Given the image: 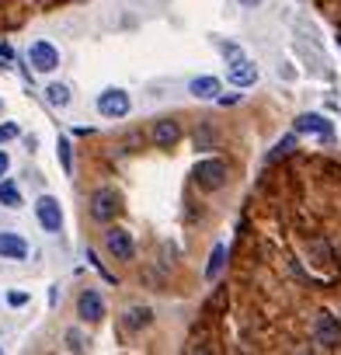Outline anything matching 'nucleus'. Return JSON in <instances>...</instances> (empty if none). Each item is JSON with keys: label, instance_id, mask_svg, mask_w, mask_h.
Here are the masks:
<instances>
[{"label": "nucleus", "instance_id": "f257e3e1", "mask_svg": "<svg viewBox=\"0 0 341 355\" xmlns=\"http://www.w3.org/2000/svg\"><path fill=\"white\" fill-rule=\"evenodd\" d=\"M192 178H195V185H199L202 192H220V189L227 185V178H230V167H227L220 157H206V160L195 164Z\"/></svg>", "mask_w": 341, "mask_h": 355}, {"label": "nucleus", "instance_id": "f03ea898", "mask_svg": "<svg viewBox=\"0 0 341 355\" xmlns=\"http://www.w3.org/2000/svg\"><path fill=\"white\" fill-rule=\"evenodd\" d=\"M313 341H317V348H324V352H334V348L341 345V320H338L331 310H320V313L313 317Z\"/></svg>", "mask_w": 341, "mask_h": 355}, {"label": "nucleus", "instance_id": "7ed1b4c3", "mask_svg": "<svg viewBox=\"0 0 341 355\" xmlns=\"http://www.w3.org/2000/svg\"><path fill=\"white\" fill-rule=\"evenodd\" d=\"M129 108H132V101L122 87H108V91L98 94V112L105 119H122V115H129Z\"/></svg>", "mask_w": 341, "mask_h": 355}, {"label": "nucleus", "instance_id": "20e7f679", "mask_svg": "<svg viewBox=\"0 0 341 355\" xmlns=\"http://www.w3.org/2000/svg\"><path fill=\"white\" fill-rule=\"evenodd\" d=\"M119 209H122V196H119L115 189H98V192L91 196V216H94V220L108 223V220H115Z\"/></svg>", "mask_w": 341, "mask_h": 355}, {"label": "nucleus", "instance_id": "39448f33", "mask_svg": "<svg viewBox=\"0 0 341 355\" xmlns=\"http://www.w3.org/2000/svg\"><path fill=\"white\" fill-rule=\"evenodd\" d=\"M28 63H32L39 73H53V70L60 67V53H56V46H53V42L39 39V42H32V46H28Z\"/></svg>", "mask_w": 341, "mask_h": 355}, {"label": "nucleus", "instance_id": "423d86ee", "mask_svg": "<svg viewBox=\"0 0 341 355\" xmlns=\"http://www.w3.org/2000/svg\"><path fill=\"white\" fill-rule=\"evenodd\" d=\"M105 248H108V254L119 258V261H129V258L136 254V248H132V234L122 230V227H112V230L105 234Z\"/></svg>", "mask_w": 341, "mask_h": 355}, {"label": "nucleus", "instance_id": "0eeeda50", "mask_svg": "<svg viewBox=\"0 0 341 355\" xmlns=\"http://www.w3.org/2000/svg\"><path fill=\"white\" fill-rule=\"evenodd\" d=\"M35 216H39V223H42L49 234H60V227H63V209H60V202H56L53 196H42V199L35 202Z\"/></svg>", "mask_w": 341, "mask_h": 355}, {"label": "nucleus", "instance_id": "6e6552de", "mask_svg": "<svg viewBox=\"0 0 341 355\" xmlns=\"http://www.w3.org/2000/svg\"><path fill=\"white\" fill-rule=\"evenodd\" d=\"M0 258H8V261H25V258H28V244H25V237L4 230V234H0Z\"/></svg>", "mask_w": 341, "mask_h": 355}, {"label": "nucleus", "instance_id": "1a4fd4ad", "mask_svg": "<svg viewBox=\"0 0 341 355\" xmlns=\"http://www.w3.org/2000/svg\"><path fill=\"white\" fill-rule=\"evenodd\" d=\"M227 77H230V84H237V87H251V84L258 80V67H254L247 56H237V60L230 63Z\"/></svg>", "mask_w": 341, "mask_h": 355}, {"label": "nucleus", "instance_id": "9d476101", "mask_svg": "<svg viewBox=\"0 0 341 355\" xmlns=\"http://www.w3.org/2000/svg\"><path fill=\"white\" fill-rule=\"evenodd\" d=\"M296 132H313V136H320V139H331V136H334V125H331L324 115L306 112V115L296 119Z\"/></svg>", "mask_w": 341, "mask_h": 355}, {"label": "nucleus", "instance_id": "9b49d317", "mask_svg": "<svg viewBox=\"0 0 341 355\" xmlns=\"http://www.w3.org/2000/svg\"><path fill=\"white\" fill-rule=\"evenodd\" d=\"M77 313H80L84 320H101V317H105V300H101V293H98V289H84L80 300H77Z\"/></svg>", "mask_w": 341, "mask_h": 355}, {"label": "nucleus", "instance_id": "f8f14e48", "mask_svg": "<svg viewBox=\"0 0 341 355\" xmlns=\"http://www.w3.org/2000/svg\"><path fill=\"white\" fill-rule=\"evenodd\" d=\"M182 139V125L175 122V119H160L157 125H153V143L160 146V150H170Z\"/></svg>", "mask_w": 341, "mask_h": 355}, {"label": "nucleus", "instance_id": "ddd939ff", "mask_svg": "<svg viewBox=\"0 0 341 355\" xmlns=\"http://www.w3.org/2000/svg\"><path fill=\"white\" fill-rule=\"evenodd\" d=\"M150 320H153V310L150 306H129L125 317H122L125 331H143V327H150Z\"/></svg>", "mask_w": 341, "mask_h": 355}, {"label": "nucleus", "instance_id": "4468645a", "mask_svg": "<svg viewBox=\"0 0 341 355\" xmlns=\"http://www.w3.org/2000/svg\"><path fill=\"white\" fill-rule=\"evenodd\" d=\"M189 91H192L195 98H216V94H220V80H216V77H195V80L189 84Z\"/></svg>", "mask_w": 341, "mask_h": 355}, {"label": "nucleus", "instance_id": "2eb2a0df", "mask_svg": "<svg viewBox=\"0 0 341 355\" xmlns=\"http://www.w3.org/2000/svg\"><path fill=\"white\" fill-rule=\"evenodd\" d=\"M223 265H227V248H223V244H216V248H213V254H209V265H206V279H209V282H216V279H220V272H223Z\"/></svg>", "mask_w": 341, "mask_h": 355}, {"label": "nucleus", "instance_id": "dca6fc26", "mask_svg": "<svg viewBox=\"0 0 341 355\" xmlns=\"http://www.w3.org/2000/svg\"><path fill=\"white\" fill-rule=\"evenodd\" d=\"M0 206H8V209L21 206V192H18L15 182H0Z\"/></svg>", "mask_w": 341, "mask_h": 355}, {"label": "nucleus", "instance_id": "f3484780", "mask_svg": "<svg viewBox=\"0 0 341 355\" xmlns=\"http://www.w3.org/2000/svg\"><path fill=\"white\" fill-rule=\"evenodd\" d=\"M46 98H49L53 108H67V105H70V87H67V84H49V87H46Z\"/></svg>", "mask_w": 341, "mask_h": 355}, {"label": "nucleus", "instance_id": "a211bd4d", "mask_svg": "<svg viewBox=\"0 0 341 355\" xmlns=\"http://www.w3.org/2000/svg\"><path fill=\"white\" fill-rule=\"evenodd\" d=\"M56 153H60L63 171H67V174H73V153H70V139H67V136H60V139H56Z\"/></svg>", "mask_w": 341, "mask_h": 355}, {"label": "nucleus", "instance_id": "6ab92c4d", "mask_svg": "<svg viewBox=\"0 0 341 355\" xmlns=\"http://www.w3.org/2000/svg\"><path fill=\"white\" fill-rule=\"evenodd\" d=\"M292 146H296V132H292V136H286V139H279V143H275V150L268 153V160H279V157H282V153H289Z\"/></svg>", "mask_w": 341, "mask_h": 355}, {"label": "nucleus", "instance_id": "aec40b11", "mask_svg": "<svg viewBox=\"0 0 341 355\" xmlns=\"http://www.w3.org/2000/svg\"><path fill=\"white\" fill-rule=\"evenodd\" d=\"M213 139H216V136H213L209 129H202V132H195V150H209V146H213Z\"/></svg>", "mask_w": 341, "mask_h": 355}, {"label": "nucleus", "instance_id": "412c9836", "mask_svg": "<svg viewBox=\"0 0 341 355\" xmlns=\"http://www.w3.org/2000/svg\"><path fill=\"white\" fill-rule=\"evenodd\" d=\"M15 136H21V129H18L15 122H4V125H0V143H4V139H15Z\"/></svg>", "mask_w": 341, "mask_h": 355}, {"label": "nucleus", "instance_id": "4be33fe9", "mask_svg": "<svg viewBox=\"0 0 341 355\" xmlns=\"http://www.w3.org/2000/svg\"><path fill=\"white\" fill-rule=\"evenodd\" d=\"M220 53H223V56H227V60H230V63H234V60H237V56H244V53H241V49H237V46H234V42H220Z\"/></svg>", "mask_w": 341, "mask_h": 355}, {"label": "nucleus", "instance_id": "5701e85b", "mask_svg": "<svg viewBox=\"0 0 341 355\" xmlns=\"http://www.w3.org/2000/svg\"><path fill=\"white\" fill-rule=\"evenodd\" d=\"M67 341H70V345H67L70 352H84V348H87V345H84V338H80L77 331H70V334H67Z\"/></svg>", "mask_w": 341, "mask_h": 355}, {"label": "nucleus", "instance_id": "b1692460", "mask_svg": "<svg viewBox=\"0 0 341 355\" xmlns=\"http://www.w3.org/2000/svg\"><path fill=\"white\" fill-rule=\"evenodd\" d=\"M8 303L11 306H25L28 303V293H8Z\"/></svg>", "mask_w": 341, "mask_h": 355}, {"label": "nucleus", "instance_id": "393cba45", "mask_svg": "<svg viewBox=\"0 0 341 355\" xmlns=\"http://www.w3.org/2000/svg\"><path fill=\"white\" fill-rule=\"evenodd\" d=\"M8 167H11V157H8L4 150H0V178H4V174H8Z\"/></svg>", "mask_w": 341, "mask_h": 355}, {"label": "nucleus", "instance_id": "a878e982", "mask_svg": "<svg viewBox=\"0 0 341 355\" xmlns=\"http://www.w3.org/2000/svg\"><path fill=\"white\" fill-rule=\"evenodd\" d=\"M241 4H244V8H258V4H261V0H241Z\"/></svg>", "mask_w": 341, "mask_h": 355}]
</instances>
